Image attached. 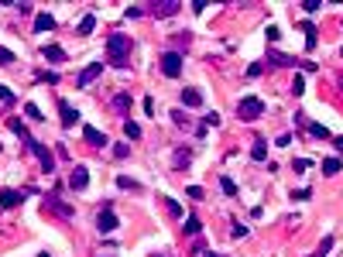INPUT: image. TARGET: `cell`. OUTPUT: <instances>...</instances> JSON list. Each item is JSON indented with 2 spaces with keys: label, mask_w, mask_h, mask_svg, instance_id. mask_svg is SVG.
<instances>
[{
  "label": "cell",
  "mask_w": 343,
  "mask_h": 257,
  "mask_svg": "<svg viewBox=\"0 0 343 257\" xmlns=\"http://www.w3.org/2000/svg\"><path fill=\"white\" fill-rule=\"evenodd\" d=\"M233 237H237V240L247 237V226H244V223H233Z\"/></svg>",
  "instance_id": "obj_37"
},
{
  "label": "cell",
  "mask_w": 343,
  "mask_h": 257,
  "mask_svg": "<svg viewBox=\"0 0 343 257\" xmlns=\"http://www.w3.org/2000/svg\"><path fill=\"white\" fill-rule=\"evenodd\" d=\"M52 28H55V17H52L48 10L35 14V31H52Z\"/></svg>",
  "instance_id": "obj_10"
},
{
  "label": "cell",
  "mask_w": 343,
  "mask_h": 257,
  "mask_svg": "<svg viewBox=\"0 0 343 257\" xmlns=\"http://www.w3.org/2000/svg\"><path fill=\"white\" fill-rule=\"evenodd\" d=\"M82 137H86L93 147H103V144H107V134H103V130H96V127H89V124L82 127Z\"/></svg>",
  "instance_id": "obj_7"
},
{
  "label": "cell",
  "mask_w": 343,
  "mask_h": 257,
  "mask_svg": "<svg viewBox=\"0 0 343 257\" xmlns=\"http://www.w3.org/2000/svg\"><path fill=\"white\" fill-rule=\"evenodd\" d=\"M124 134H127V137L134 141V137H141V127H137L134 120H127V124H124Z\"/></svg>",
  "instance_id": "obj_26"
},
{
  "label": "cell",
  "mask_w": 343,
  "mask_h": 257,
  "mask_svg": "<svg viewBox=\"0 0 343 257\" xmlns=\"http://www.w3.org/2000/svg\"><path fill=\"white\" fill-rule=\"evenodd\" d=\"M7 127L14 130V134H21V137H24V141H28V144H31V134H28V130H24V124H21V120H7Z\"/></svg>",
  "instance_id": "obj_22"
},
{
  "label": "cell",
  "mask_w": 343,
  "mask_h": 257,
  "mask_svg": "<svg viewBox=\"0 0 343 257\" xmlns=\"http://www.w3.org/2000/svg\"><path fill=\"white\" fill-rule=\"evenodd\" d=\"M41 55H45V59H48L52 65H59L62 59H66V52H62L59 45H45V48H41Z\"/></svg>",
  "instance_id": "obj_15"
},
{
  "label": "cell",
  "mask_w": 343,
  "mask_h": 257,
  "mask_svg": "<svg viewBox=\"0 0 343 257\" xmlns=\"http://www.w3.org/2000/svg\"><path fill=\"white\" fill-rule=\"evenodd\" d=\"M24 113H28V117H31V120H41V110H38V107H35V103H28V107H24Z\"/></svg>",
  "instance_id": "obj_30"
},
{
  "label": "cell",
  "mask_w": 343,
  "mask_h": 257,
  "mask_svg": "<svg viewBox=\"0 0 343 257\" xmlns=\"http://www.w3.org/2000/svg\"><path fill=\"white\" fill-rule=\"evenodd\" d=\"M21 199H24V192H17V189H3V192H0V206H3V209H14V206H21Z\"/></svg>",
  "instance_id": "obj_6"
},
{
  "label": "cell",
  "mask_w": 343,
  "mask_h": 257,
  "mask_svg": "<svg viewBox=\"0 0 343 257\" xmlns=\"http://www.w3.org/2000/svg\"><path fill=\"white\" fill-rule=\"evenodd\" d=\"M35 79H45V82H59V75H55V72H38Z\"/></svg>",
  "instance_id": "obj_34"
},
{
  "label": "cell",
  "mask_w": 343,
  "mask_h": 257,
  "mask_svg": "<svg viewBox=\"0 0 343 257\" xmlns=\"http://www.w3.org/2000/svg\"><path fill=\"white\" fill-rule=\"evenodd\" d=\"M292 93H295V96H302V93H305V79H302V75H295V82H292Z\"/></svg>",
  "instance_id": "obj_28"
},
{
  "label": "cell",
  "mask_w": 343,
  "mask_h": 257,
  "mask_svg": "<svg viewBox=\"0 0 343 257\" xmlns=\"http://www.w3.org/2000/svg\"><path fill=\"white\" fill-rule=\"evenodd\" d=\"M203 257H220V254H203Z\"/></svg>",
  "instance_id": "obj_40"
},
{
  "label": "cell",
  "mask_w": 343,
  "mask_h": 257,
  "mask_svg": "<svg viewBox=\"0 0 343 257\" xmlns=\"http://www.w3.org/2000/svg\"><path fill=\"white\" fill-rule=\"evenodd\" d=\"M189 161H192V151H189V147H179V151L172 154V165H175L179 172H182V168H189Z\"/></svg>",
  "instance_id": "obj_12"
},
{
  "label": "cell",
  "mask_w": 343,
  "mask_h": 257,
  "mask_svg": "<svg viewBox=\"0 0 343 257\" xmlns=\"http://www.w3.org/2000/svg\"><path fill=\"white\" fill-rule=\"evenodd\" d=\"M182 103H186V107H199V103H203V93L192 89V86H186V89H182Z\"/></svg>",
  "instance_id": "obj_14"
},
{
  "label": "cell",
  "mask_w": 343,
  "mask_h": 257,
  "mask_svg": "<svg viewBox=\"0 0 343 257\" xmlns=\"http://www.w3.org/2000/svg\"><path fill=\"white\" fill-rule=\"evenodd\" d=\"M309 168H312V161H309V158H295V161H292V172H299V175H305Z\"/></svg>",
  "instance_id": "obj_21"
},
{
  "label": "cell",
  "mask_w": 343,
  "mask_h": 257,
  "mask_svg": "<svg viewBox=\"0 0 343 257\" xmlns=\"http://www.w3.org/2000/svg\"><path fill=\"white\" fill-rule=\"evenodd\" d=\"M305 130H309L312 137H319V141H326V137H330V130L323 127V124H309V127H305Z\"/></svg>",
  "instance_id": "obj_23"
},
{
  "label": "cell",
  "mask_w": 343,
  "mask_h": 257,
  "mask_svg": "<svg viewBox=\"0 0 343 257\" xmlns=\"http://www.w3.org/2000/svg\"><path fill=\"white\" fill-rule=\"evenodd\" d=\"M107 52H110V65H117V69H124L127 65V52H131V38L127 35H110L107 38Z\"/></svg>",
  "instance_id": "obj_1"
},
{
  "label": "cell",
  "mask_w": 343,
  "mask_h": 257,
  "mask_svg": "<svg viewBox=\"0 0 343 257\" xmlns=\"http://www.w3.org/2000/svg\"><path fill=\"white\" fill-rule=\"evenodd\" d=\"M161 72H165L168 79H175V75L182 72V55H179V52H165V55H161Z\"/></svg>",
  "instance_id": "obj_4"
},
{
  "label": "cell",
  "mask_w": 343,
  "mask_h": 257,
  "mask_svg": "<svg viewBox=\"0 0 343 257\" xmlns=\"http://www.w3.org/2000/svg\"><path fill=\"white\" fill-rule=\"evenodd\" d=\"M72 124H79V113L72 107H62V127H72Z\"/></svg>",
  "instance_id": "obj_18"
},
{
  "label": "cell",
  "mask_w": 343,
  "mask_h": 257,
  "mask_svg": "<svg viewBox=\"0 0 343 257\" xmlns=\"http://www.w3.org/2000/svg\"><path fill=\"white\" fill-rule=\"evenodd\" d=\"M340 55H343V45H340Z\"/></svg>",
  "instance_id": "obj_41"
},
{
  "label": "cell",
  "mask_w": 343,
  "mask_h": 257,
  "mask_svg": "<svg viewBox=\"0 0 343 257\" xmlns=\"http://www.w3.org/2000/svg\"><path fill=\"white\" fill-rule=\"evenodd\" d=\"M274 144H278V147H285V144H292V134H288V130H285V134H278V141H274Z\"/></svg>",
  "instance_id": "obj_35"
},
{
  "label": "cell",
  "mask_w": 343,
  "mask_h": 257,
  "mask_svg": "<svg viewBox=\"0 0 343 257\" xmlns=\"http://www.w3.org/2000/svg\"><path fill=\"white\" fill-rule=\"evenodd\" d=\"M199 230V216H186V233H196Z\"/></svg>",
  "instance_id": "obj_29"
},
{
  "label": "cell",
  "mask_w": 343,
  "mask_h": 257,
  "mask_svg": "<svg viewBox=\"0 0 343 257\" xmlns=\"http://www.w3.org/2000/svg\"><path fill=\"white\" fill-rule=\"evenodd\" d=\"M28 147H31V151H35V158L41 161V172H55V158H52V151H48L45 144H38V141H31Z\"/></svg>",
  "instance_id": "obj_5"
},
{
  "label": "cell",
  "mask_w": 343,
  "mask_h": 257,
  "mask_svg": "<svg viewBox=\"0 0 343 257\" xmlns=\"http://www.w3.org/2000/svg\"><path fill=\"white\" fill-rule=\"evenodd\" d=\"M100 72H103V65H100V62L86 65V69H82V72H79V86H89V82H93V79H96V75H100Z\"/></svg>",
  "instance_id": "obj_9"
},
{
  "label": "cell",
  "mask_w": 343,
  "mask_h": 257,
  "mask_svg": "<svg viewBox=\"0 0 343 257\" xmlns=\"http://www.w3.org/2000/svg\"><path fill=\"white\" fill-rule=\"evenodd\" d=\"M117 185H120V189H137V182H134V179H127V175H120V179H117Z\"/></svg>",
  "instance_id": "obj_31"
},
{
  "label": "cell",
  "mask_w": 343,
  "mask_h": 257,
  "mask_svg": "<svg viewBox=\"0 0 343 257\" xmlns=\"http://www.w3.org/2000/svg\"><path fill=\"white\" fill-rule=\"evenodd\" d=\"M93 28H96V17H93V14H86V17L79 21V35H89Z\"/></svg>",
  "instance_id": "obj_20"
},
{
  "label": "cell",
  "mask_w": 343,
  "mask_h": 257,
  "mask_svg": "<svg viewBox=\"0 0 343 257\" xmlns=\"http://www.w3.org/2000/svg\"><path fill=\"white\" fill-rule=\"evenodd\" d=\"M114 154H117V158H127V154H131V147H127V144H117V147H114Z\"/></svg>",
  "instance_id": "obj_36"
},
{
  "label": "cell",
  "mask_w": 343,
  "mask_h": 257,
  "mask_svg": "<svg viewBox=\"0 0 343 257\" xmlns=\"http://www.w3.org/2000/svg\"><path fill=\"white\" fill-rule=\"evenodd\" d=\"M302 31H305V45L312 48V45H316V38H319V35H316V24H302Z\"/></svg>",
  "instance_id": "obj_24"
},
{
  "label": "cell",
  "mask_w": 343,
  "mask_h": 257,
  "mask_svg": "<svg viewBox=\"0 0 343 257\" xmlns=\"http://www.w3.org/2000/svg\"><path fill=\"white\" fill-rule=\"evenodd\" d=\"M337 151H343V137H337Z\"/></svg>",
  "instance_id": "obj_39"
},
{
  "label": "cell",
  "mask_w": 343,
  "mask_h": 257,
  "mask_svg": "<svg viewBox=\"0 0 343 257\" xmlns=\"http://www.w3.org/2000/svg\"><path fill=\"white\" fill-rule=\"evenodd\" d=\"M251 158H254V161H265V158H268V141H265V137H254V144H251Z\"/></svg>",
  "instance_id": "obj_11"
},
{
  "label": "cell",
  "mask_w": 343,
  "mask_h": 257,
  "mask_svg": "<svg viewBox=\"0 0 343 257\" xmlns=\"http://www.w3.org/2000/svg\"><path fill=\"white\" fill-rule=\"evenodd\" d=\"M175 10H179V3H168V0H158V3L151 7L154 17H168V14H175Z\"/></svg>",
  "instance_id": "obj_13"
},
{
  "label": "cell",
  "mask_w": 343,
  "mask_h": 257,
  "mask_svg": "<svg viewBox=\"0 0 343 257\" xmlns=\"http://www.w3.org/2000/svg\"><path fill=\"white\" fill-rule=\"evenodd\" d=\"M0 100H3V103H7V107H10V103H14V93H10V89H3V86H0Z\"/></svg>",
  "instance_id": "obj_38"
},
{
  "label": "cell",
  "mask_w": 343,
  "mask_h": 257,
  "mask_svg": "<svg viewBox=\"0 0 343 257\" xmlns=\"http://www.w3.org/2000/svg\"><path fill=\"white\" fill-rule=\"evenodd\" d=\"M340 168H343L340 154H337V158H326V161H323V175H330V179H333V175H337Z\"/></svg>",
  "instance_id": "obj_16"
},
{
  "label": "cell",
  "mask_w": 343,
  "mask_h": 257,
  "mask_svg": "<svg viewBox=\"0 0 343 257\" xmlns=\"http://www.w3.org/2000/svg\"><path fill=\"white\" fill-rule=\"evenodd\" d=\"M186 195H189V199H196V202H199V199H203V189H199V185H189V189H186Z\"/></svg>",
  "instance_id": "obj_32"
},
{
  "label": "cell",
  "mask_w": 343,
  "mask_h": 257,
  "mask_svg": "<svg viewBox=\"0 0 343 257\" xmlns=\"http://www.w3.org/2000/svg\"><path fill=\"white\" fill-rule=\"evenodd\" d=\"M220 189H223V192H227V195H237V182L223 175V179H220Z\"/></svg>",
  "instance_id": "obj_25"
},
{
  "label": "cell",
  "mask_w": 343,
  "mask_h": 257,
  "mask_svg": "<svg viewBox=\"0 0 343 257\" xmlns=\"http://www.w3.org/2000/svg\"><path fill=\"white\" fill-rule=\"evenodd\" d=\"M237 113H240V120H258V117L265 113V100H258V96H244V100L237 103Z\"/></svg>",
  "instance_id": "obj_2"
},
{
  "label": "cell",
  "mask_w": 343,
  "mask_h": 257,
  "mask_svg": "<svg viewBox=\"0 0 343 257\" xmlns=\"http://www.w3.org/2000/svg\"><path fill=\"white\" fill-rule=\"evenodd\" d=\"M330 251H333V237H323V244H319V247L312 251V257H326Z\"/></svg>",
  "instance_id": "obj_19"
},
{
  "label": "cell",
  "mask_w": 343,
  "mask_h": 257,
  "mask_svg": "<svg viewBox=\"0 0 343 257\" xmlns=\"http://www.w3.org/2000/svg\"><path fill=\"white\" fill-rule=\"evenodd\" d=\"M86 185H89V172L86 168H76L69 175V189H86Z\"/></svg>",
  "instance_id": "obj_8"
},
{
  "label": "cell",
  "mask_w": 343,
  "mask_h": 257,
  "mask_svg": "<svg viewBox=\"0 0 343 257\" xmlns=\"http://www.w3.org/2000/svg\"><path fill=\"white\" fill-rule=\"evenodd\" d=\"M96 230H100V233H114V230H117V213H114V206H110V202H107V206H103V213L96 216Z\"/></svg>",
  "instance_id": "obj_3"
},
{
  "label": "cell",
  "mask_w": 343,
  "mask_h": 257,
  "mask_svg": "<svg viewBox=\"0 0 343 257\" xmlns=\"http://www.w3.org/2000/svg\"><path fill=\"white\" fill-rule=\"evenodd\" d=\"M114 110H117L120 117H127V110H131V96H127V93H120V96L114 100Z\"/></svg>",
  "instance_id": "obj_17"
},
{
  "label": "cell",
  "mask_w": 343,
  "mask_h": 257,
  "mask_svg": "<svg viewBox=\"0 0 343 257\" xmlns=\"http://www.w3.org/2000/svg\"><path fill=\"white\" fill-rule=\"evenodd\" d=\"M38 257H48V254H38Z\"/></svg>",
  "instance_id": "obj_42"
},
{
  "label": "cell",
  "mask_w": 343,
  "mask_h": 257,
  "mask_svg": "<svg viewBox=\"0 0 343 257\" xmlns=\"http://www.w3.org/2000/svg\"><path fill=\"white\" fill-rule=\"evenodd\" d=\"M323 7V0H302V10H309V14H316Z\"/></svg>",
  "instance_id": "obj_27"
},
{
  "label": "cell",
  "mask_w": 343,
  "mask_h": 257,
  "mask_svg": "<svg viewBox=\"0 0 343 257\" xmlns=\"http://www.w3.org/2000/svg\"><path fill=\"white\" fill-rule=\"evenodd\" d=\"M14 62V52H7V48H0V65H10Z\"/></svg>",
  "instance_id": "obj_33"
}]
</instances>
